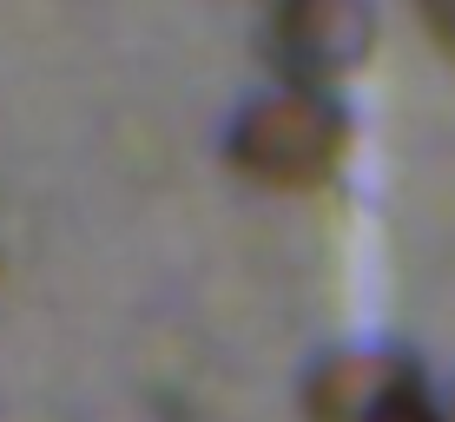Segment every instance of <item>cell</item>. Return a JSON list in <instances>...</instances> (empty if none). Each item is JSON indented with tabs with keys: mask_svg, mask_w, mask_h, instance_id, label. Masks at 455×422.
<instances>
[{
	"mask_svg": "<svg viewBox=\"0 0 455 422\" xmlns=\"http://www.w3.org/2000/svg\"><path fill=\"white\" fill-rule=\"evenodd\" d=\"M376 422H443V402H435V389L422 383V389H410V396H396Z\"/></svg>",
	"mask_w": 455,
	"mask_h": 422,
	"instance_id": "5",
	"label": "cell"
},
{
	"mask_svg": "<svg viewBox=\"0 0 455 422\" xmlns=\"http://www.w3.org/2000/svg\"><path fill=\"white\" fill-rule=\"evenodd\" d=\"M435 402H443V422H455V389H449V396H435Z\"/></svg>",
	"mask_w": 455,
	"mask_h": 422,
	"instance_id": "6",
	"label": "cell"
},
{
	"mask_svg": "<svg viewBox=\"0 0 455 422\" xmlns=\"http://www.w3.org/2000/svg\"><path fill=\"white\" fill-rule=\"evenodd\" d=\"M410 7H416L422 34H429V46L455 67V0H410Z\"/></svg>",
	"mask_w": 455,
	"mask_h": 422,
	"instance_id": "4",
	"label": "cell"
},
{
	"mask_svg": "<svg viewBox=\"0 0 455 422\" xmlns=\"http://www.w3.org/2000/svg\"><path fill=\"white\" fill-rule=\"evenodd\" d=\"M383 46L376 0H264V60L277 86L343 92Z\"/></svg>",
	"mask_w": 455,
	"mask_h": 422,
	"instance_id": "2",
	"label": "cell"
},
{
	"mask_svg": "<svg viewBox=\"0 0 455 422\" xmlns=\"http://www.w3.org/2000/svg\"><path fill=\"white\" fill-rule=\"evenodd\" d=\"M422 383H429L422 363L396 343H343L304 370L297 410H304V422H376L396 396H410Z\"/></svg>",
	"mask_w": 455,
	"mask_h": 422,
	"instance_id": "3",
	"label": "cell"
},
{
	"mask_svg": "<svg viewBox=\"0 0 455 422\" xmlns=\"http://www.w3.org/2000/svg\"><path fill=\"white\" fill-rule=\"evenodd\" d=\"M350 159H356V113L343 106V92L264 86L225 126V165L244 185L277 198H310L337 185Z\"/></svg>",
	"mask_w": 455,
	"mask_h": 422,
	"instance_id": "1",
	"label": "cell"
}]
</instances>
